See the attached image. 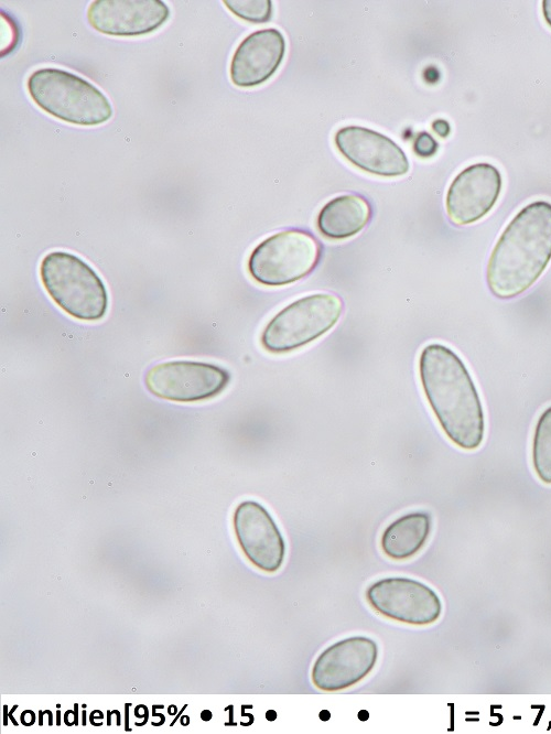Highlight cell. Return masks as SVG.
Wrapping results in <instances>:
<instances>
[{
  "instance_id": "obj_1",
  "label": "cell",
  "mask_w": 551,
  "mask_h": 734,
  "mask_svg": "<svg viewBox=\"0 0 551 734\" xmlns=\"http://www.w3.org/2000/svg\"><path fill=\"white\" fill-rule=\"evenodd\" d=\"M418 373L425 400L445 436L458 449L477 450L485 438L479 392L464 360L441 343L425 345Z\"/></svg>"
},
{
  "instance_id": "obj_2",
  "label": "cell",
  "mask_w": 551,
  "mask_h": 734,
  "mask_svg": "<svg viewBox=\"0 0 551 734\" xmlns=\"http://www.w3.org/2000/svg\"><path fill=\"white\" fill-rule=\"evenodd\" d=\"M551 261V203L522 207L505 227L486 267V283L498 299H514L542 276Z\"/></svg>"
},
{
  "instance_id": "obj_3",
  "label": "cell",
  "mask_w": 551,
  "mask_h": 734,
  "mask_svg": "<svg viewBox=\"0 0 551 734\" xmlns=\"http://www.w3.org/2000/svg\"><path fill=\"white\" fill-rule=\"evenodd\" d=\"M26 88L34 104L54 118L76 126H99L114 114L107 96L87 79L56 67L30 74Z\"/></svg>"
},
{
  "instance_id": "obj_4",
  "label": "cell",
  "mask_w": 551,
  "mask_h": 734,
  "mask_svg": "<svg viewBox=\"0 0 551 734\" xmlns=\"http://www.w3.org/2000/svg\"><path fill=\"white\" fill-rule=\"evenodd\" d=\"M42 285L53 302L69 316L96 322L107 313L109 295L96 270L75 253L47 252L40 263Z\"/></svg>"
},
{
  "instance_id": "obj_5",
  "label": "cell",
  "mask_w": 551,
  "mask_h": 734,
  "mask_svg": "<svg viewBox=\"0 0 551 734\" xmlns=\"http://www.w3.org/2000/svg\"><path fill=\"white\" fill-rule=\"evenodd\" d=\"M343 312L344 302L334 293L301 296L268 321L260 334V345L274 355L292 353L329 332Z\"/></svg>"
},
{
  "instance_id": "obj_6",
  "label": "cell",
  "mask_w": 551,
  "mask_h": 734,
  "mask_svg": "<svg viewBox=\"0 0 551 734\" xmlns=\"http://www.w3.org/2000/svg\"><path fill=\"white\" fill-rule=\"evenodd\" d=\"M322 256L318 240L309 231L288 229L260 241L248 259V272L264 287H285L306 278Z\"/></svg>"
},
{
  "instance_id": "obj_7",
  "label": "cell",
  "mask_w": 551,
  "mask_h": 734,
  "mask_svg": "<svg viewBox=\"0 0 551 734\" xmlns=\"http://www.w3.org/2000/svg\"><path fill=\"white\" fill-rule=\"evenodd\" d=\"M230 373L206 361L177 359L152 366L144 376L148 391L172 402H201L219 396L228 387Z\"/></svg>"
},
{
  "instance_id": "obj_8",
  "label": "cell",
  "mask_w": 551,
  "mask_h": 734,
  "mask_svg": "<svg viewBox=\"0 0 551 734\" xmlns=\"http://www.w3.org/2000/svg\"><path fill=\"white\" fill-rule=\"evenodd\" d=\"M368 605L391 620L426 626L442 615V601L425 583L406 576H388L372 582L365 591Z\"/></svg>"
},
{
  "instance_id": "obj_9",
  "label": "cell",
  "mask_w": 551,
  "mask_h": 734,
  "mask_svg": "<svg viewBox=\"0 0 551 734\" xmlns=\"http://www.w3.org/2000/svg\"><path fill=\"white\" fill-rule=\"evenodd\" d=\"M233 529L246 559L266 573L278 572L285 558L283 535L270 511L259 501L246 499L233 514Z\"/></svg>"
},
{
  "instance_id": "obj_10",
  "label": "cell",
  "mask_w": 551,
  "mask_h": 734,
  "mask_svg": "<svg viewBox=\"0 0 551 734\" xmlns=\"http://www.w3.org/2000/svg\"><path fill=\"white\" fill-rule=\"evenodd\" d=\"M378 645L367 636H350L326 647L315 659L311 680L325 692L348 689L365 679L378 660Z\"/></svg>"
},
{
  "instance_id": "obj_11",
  "label": "cell",
  "mask_w": 551,
  "mask_h": 734,
  "mask_svg": "<svg viewBox=\"0 0 551 734\" xmlns=\"http://www.w3.org/2000/svg\"><path fill=\"white\" fill-rule=\"evenodd\" d=\"M334 142L339 153L357 169L381 177H397L410 170L404 151L389 137L369 128L346 126Z\"/></svg>"
},
{
  "instance_id": "obj_12",
  "label": "cell",
  "mask_w": 551,
  "mask_h": 734,
  "mask_svg": "<svg viewBox=\"0 0 551 734\" xmlns=\"http://www.w3.org/2000/svg\"><path fill=\"white\" fill-rule=\"evenodd\" d=\"M503 187L500 171L487 162L462 170L451 182L445 207L456 225H469L485 217L495 206Z\"/></svg>"
},
{
  "instance_id": "obj_13",
  "label": "cell",
  "mask_w": 551,
  "mask_h": 734,
  "mask_svg": "<svg viewBox=\"0 0 551 734\" xmlns=\"http://www.w3.org/2000/svg\"><path fill=\"white\" fill-rule=\"evenodd\" d=\"M170 18L161 0H96L87 20L97 32L111 36H140L160 29Z\"/></svg>"
},
{
  "instance_id": "obj_14",
  "label": "cell",
  "mask_w": 551,
  "mask_h": 734,
  "mask_svg": "<svg viewBox=\"0 0 551 734\" xmlns=\"http://www.w3.org/2000/svg\"><path fill=\"white\" fill-rule=\"evenodd\" d=\"M285 54V39L273 28L255 31L237 46L230 61L231 83L241 88L256 87L280 67Z\"/></svg>"
},
{
  "instance_id": "obj_15",
  "label": "cell",
  "mask_w": 551,
  "mask_h": 734,
  "mask_svg": "<svg viewBox=\"0 0 551 734\" xmlns=\"http://www.w3.org/2000/svg\"><path fill=\"white\" fill-rule=\"evenodd\" d=\"M372 215L368 201L357 194H343L329 199L320 211L316 226L322 236L344 240L359 234Z\"/></svg>"
},
{
  "instance_id": "obj_16",
  "label": "cell",
  "mask_w": 551,
  "mask_h": 734,
  "mask_svg": "<svg viewBox=\"0 0 551 734\" xmlns=\"http://www.w3.org/2000/svg\"><path fill=\"white\" fill-rule=\"evenodd\" d=\"M432 531V518L426 511L407 512L391 521L380 537L382 553L393 561H407L426 544Z\"/></svg>"
},
{
  "instance_id": "obj_17",
  "label": "cell",
  "mask_w": 551,
  "mask_h": 734,
  "mask_svg": "<svg viewBox=\"0 0 551 734\" xmlns=\"http://www.w3.org/2000/svg\"><path fill=\"white\" fill-rule=\"evenodd\" d=\"M531 464L537 477L551 485V406L537 419L531 441Z\"/></svg>"
},
{
  "instance_id": "obj_18",
  "label": "cell",
  "mask_w": 551,
  "mask_h": 734,
  "mask_svg": "<svg viewBox=\"0 0 551 734\" xmlns=\"http://www.w3.org/2000/svg\"><path fill=\"white\" fill-rule=\"evenodd\" d=\"M223 2L233 14L250 23H266L272 15V2L269 0H224Z\"/></svg>"
},
{
  "instance_id": "obj_19",
  "label": "cell",
  "mask_w": 551,
  "mask_h": 734,
  "mask_svg": "<svg viewBox=\"0 0 551 734\" xmlns=\"http://www.w3.org/2000/svg\"><path fill=\"white\" fill-rule=\"evenodd\" d=\"M439 144L436 140L428 132H420L414 142L413 151L418 156L421 158H431L437 151Z\"/></svg>"
},
{
  "instance_id": "obj_20",
  "label": "cell",
  "mask_w": 551,
  "mask_h": 734,
  "mask_svg": "<svg viewBox=\"0 0 551 734\" xmlns=\"http://www.w3.org/2000/svg\"><path fill=\"white\" fill-rule=\"evenodd\" d=\"M433 131L441 138H446L451 131L450 125L444 119H436L432 122Z\"/></svg>"
},
{
  "instance_id": "obj_21",
  "label": "cell",
  "mask_w": 551,
  "mask_h": 734,
  "mask_svg": "<svg viewBox=\"0 0 551 734\" xmlns=\"http://www.w3.org/2000/svg\"><path fill=\"white\" fill-rule=\"evenodd\" d=\"M542 12L545 22L551 26V0H544L542 2Z\"/></svg>"
},
{
  "instance_id": "obj_22",
  "label": "cell",
  "mask_w": 551,
  "mask_h": 734,
  "mask_svg": "<svg viewBox=\"0 0 551 734\" xmlns=\"http://www.w3.org/2000/svg\"><path fill=\"white\" fill-rule=\"evenodd\" d=\"M212 716H213V714H212V712H210L209 710H204V711H202V713H201V719H202L203 721H209V720L212 719Z\"/></svg>"
},
{
  "instance_id": "obj_23",
  "label": "cell",
  "mask_w": 551,
  "mask_h": 734,
  "mask_svg": "<svg viewBox=\"0 0 551 734\" xmlns=\"http://www.w3.org/2000/svg\"><path fill=\"white\" fill-rule=\"evenodd\" d=\"M266 717L269 721H273L277 717V713L273 710H270L266 713Z\"/></svg>"
},
{
  "instance_id": "obj_24",
  "label": "cell",
  "mask_w": 551,
  "mask_h": 734,
  "mask_svg": "<svg viewBox=\"0 0 551 734\" xmlns=\"http://www.w3.org/2000/svg\"><path fill=\"white\" fill-rule=\"evenodd\" d=\"M320 719L323 721H327L329 719V712L327 710H324L320 713Z\"/></svg>"
},
{
  "instance_id": "obj_25",
  "label": "cell",
  "mask_w": 551,
  "mask_h": 734,
  "mask_svg": "<svg viewBox=\"0 0 551 734\" xmlns=\"http://www.w3.org/2000/svg\"><path fill=\"white\" fill-rule=\"evenodd\" d=\"M129 705H130V703L125 705V708H126V724H125V730H126V731H130V727H129V725H128V717H129L128 708H129Z\"/></svg>"
},
{
  "instance_id": "obj_26",
  "label": "cell",
  "mask_w": 551,
  "mask_h": 734,
  "mask_svg": "<svg viewBox=\"0 0 551 734\" xmlns=\"http://www.w3.org/2000/svg\"><path fill=\"white\" fill-rule=\"evenodd\" d=\"M368 716H369V715H368V712L365 711V710H361V711L359 712V714H358V717H359L361 721H366V720L368 719Z\"/></svg>"
},
{
  "instance_id": "obj_27",
  "label": "cell",
  "mask_w": 551,
  "mask_h": 734,
  "mask_svg": "<svg viewBox=\"0 0 551 734\" xmlns=\"http://www.w3.org/2000/svg\"><path fill=\"white\" fill-rule=\"evenodd\" d=\"M8 716H9V714H8V706L4 705V706H3V724H4V725L8 724Z\"/></svg>"
},
{
  "instance_id": "obj_28",
  "label": "cell",
  "mask_w": 551,
  "mask_h": 734,
  "mask_svg": "<svg viewBox=\"0 0 551 734\" xmlns=\"http://www.w3.org/2000/svg\"><path fill=\"white\" fill-rule=\"evenodd\" d=\"M15 709H18V705H14V706L12 708V710H11L10 713H9V717H10L11 722H12L15 726H18V722H17V721L14 720V717L12 716V712H13Z\"/></svg>"
},
{
  "instance_id": "obj_29",
  "label": "cell",
  "mask_w": 551,
  "mask_h": 734,
  "mask_svg": "<svg viewBox=\"0 0 551 734\" xmlns=\"http://www.w3.org/2000/svg\"><path fill=\"white\" fill-rule=\"evenodd\" d=\"M186 708H187V704H185V705L183 706V709L181 710V712L175 716V719H174L173 722L171 723V726L175 724V722H176V721L179 720V717L181 716L183 710H185Z\"/></svg>"
},
{
  "instance_id": "obj_30",
  "label": "cell",
  "mask_w": 551,
  "mask_h": 734,
  "mask_svg": "<svg viewBox=\"0 0 551 734\" xmlns=\"http://www.w3.org/2000/svg\"><path fill=\"white\" fill-rule=\"evenodd\" d=\"M175 710H176V706H175V705H172V706H169V711H168V712H169V714L174 715V714L176 713Z\"/></svg>"
},
{
  "instance_id": "obj_31",
  "label": "cell",
  "mask_w": 551,
  "mask_h": 734,
  "mask_svg": "<svg viewBox=\"0 0 551 734\" xmlns=\"http://www.w3.org/2000/svg\"><path fill=\"white\" fill-rule=\"evenodd\" d=\"M188 719H190L188 716H182L181 720H183V721H182L181 723H182L183 725H187L188 722H190Z\"/></svg>"
},
{
  "instance_id": "obj_32",
  "label": "cell",
  "mask_w": 551,
  "mask_h": 734,
  "mask_svg": "<svg viewBox=\"0 0 551 734\" xmlns=\"http://www.w3.org/2000/svg\"><path fill=\"white\" fill-rule=\"evenodd\" d=\"M60 714H61V712H60V711H57V713H56V717H57V720H56V723H57V725H60V724H61V721H60Z\"/></svg>"
},
{
  "instance_id": "obj_33",
  "label": "cell",
  "mask_w": 551,
  "mask_h": 734,
  "mask_svg": "<svg viewBox=\"0 0 551 734\" xmlns=\"http://www.w3.org/2000/svg\"><path fill=\"white\" fill-rule=\"evenodd\" d=\"M86 724V711H83V725Z\"/></svg>"
}]
</instances>
